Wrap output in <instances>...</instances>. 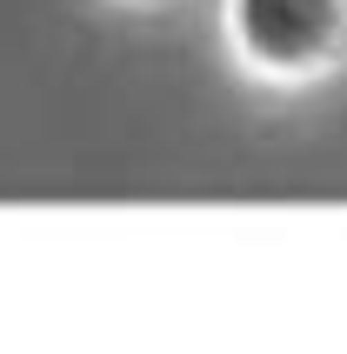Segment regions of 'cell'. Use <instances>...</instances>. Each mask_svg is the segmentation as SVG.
Masks as SVG:
<instances>
[{
    "instance_id": "cell-2",
    "label": "cell",
    "mask_w": 347,
    "mask_h": 354,
    "mask_svg": "<svg viewBox=\"0 0 347 354\" xmlns=\"http://www.w3.org/2000/svg\"><path fill=\"white\" fill-rule=\"evenodd\" d=\"M134 7H160V0H134Z\"/></svg>"
},
{
    "instance_id": "cell-1",
    "label": "cell",
    "mask_w": 347,
    "mask_h": 354,
    "mask_svg": "<svg viewBox=\"0 0 347 354\" xmlns=\"http://www.w3.org/2000/svg\"><path fill=\"white\" fill-rule=\"evenodd\" d=\"M227 40L268 80H321L347 67V0H227Z\"/></svg>"
}]
</instances>
